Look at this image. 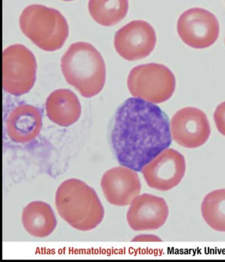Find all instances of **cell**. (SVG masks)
I'll list each match as a JSON object with an SVG mask.
<instances>
[{"label":"cell","instance_id":"1","mask_svg":"<svg viewBox=\"0 0 225 262\" xmlns=\"http://www.w3.org/2000/svg\"><path fill=\"white\" fill-rule=\"evenodd\" d=\"M111 141L118 163L142 172L171 145L169 118L152 102L129 98L118 108Z\"/></svg>","mask_w":225,"mask_h":262},{"label":"cell","instance_id":"2","mask_svg":"<svg viewBox=\"0 0 225 262\" xmlns=\"http://www.w3.org/2000/svg\"><path fill=\"white\" fill-rule=\"evenodd\" d=\"M55 204L60 217L79 231L95 229L104 217V209L97 193L81 180L63 182L57 189Z\"/></svg>","mask_w":225,"mask_h":262},{"label":"cell","instance_id":"3","mask_svg":"<svg viewBox=\"0 0 225 262\" xmlns=\"http://www.w3.org/2000/svg\"><path fill=\"white\" fill-rule=\"evenodd\" d=\"M65 80L82 96L91 98L101 93L106 81V66L100 52L89 43L70 45L61 60Z\"/></svg>","mask_w":225,"mask_h":262},{"label":"cell","instance_id":"4","mask_svg":"<svg viewBox=\"0 0 225 262\" xmlns=\"http://www.w3.org/2000/svg\"><path fill=\"white\" fill-rule=\"evenodd\" d=\"M19 26L22 33L44 51L60 49L69 36L67 20L60 11L38 4L22 11Z\"/></svg>","mask_w":225,"mask_h":262},{"label":"cell","instance_id":"5","mask_svg":"<svg viewBox=\"0 0 225 262\" xmlns=\"http://www.w3.org/2000/svg\"><path fill=\"white\" fill-rule=\"evenodd\" d=\"M127 83L132 96L159 104L172 96L176 88V79L167 66L152 63L133 68Z\"/></svg>","mask_w":225,"mask_h":262},{"label":"cell","instance_id":"6","mask_svg":"<svg viewBox=\"0 0 225 262\" xmlns=\"http://www.w3.org/2000/svg\"><path fill=\"white\" fill-rule=\"evenodd\" d=\"M36 61L30 50L13 45L3 52V89L9 94H27L35 85Z\"/></svg>","mask_w":225,"mask_h":262},{"label":"cell","instance_id":"7","mask_svg":"<svg viewBox=\"0 0 225 262\" xmlns=\"http://www.w3.org/2000/svg\"><path fill=\"white\" fill-rule=\"evenodd\" d=\"M178 35L185 44L194 49H206L219 37V21L214 14L195 8L184 12L177 23Z\"/></svg>","mask_w":225,"mask_h":262},{"label":"cell","instance_id":"8","mask_svg":"<svg viewBox=\"0 0 225 262\" xmlns=\"http://www.w3.org/2000/svg\"><path fill=\"white\" fill-rule=\"evenodd\" d=\"M186 170V160L183 155L167 148L147 164L142 172L150 188L165 192L181 183Z\"/></svg>","mask_w":225,"mask_h":262},{"label":"cell","instance_id":"9","mask_svg":"<svg viewBox=\"0 0 225 262\" xmlns=\"http://www.w3.org/2000/svg\"><path fill=\"white\" fill-rule=\"evenodd\" d=\"M170 132L172 139L181 146L195 149L208 141L211 127L204 111L194 107H186L172 118Z\"/></svg>","mask_w":225,"mask_h":262},{"label":"cell","instance_id":"10","mask_svg":"<svg viewBox=\"0 0 225 262\" xmlns=\"http://www.w3.org/2000/svg\"><path fill=\"white\" fill-rule=\"evenodd\" d=\"M156 35L153 27L142 20H133L115 34L116 51L125 60H142L153 51Z\"/></svg>","mask_w":225,"mask_h":262},{"label":"cell","instance_id":"11","mask_svg":"<svg viewBox=\"0 0 225 262\" xmlns=\"http://www.w3.org/2000/svg\"><path fill=\"white\" fill-rule=\"evenodd\" d=\"M101 186L109 204L118 207L130 205L142 190L138 173L122 165L110 168L104 173Z\"/></svg>","mask_w":225,"mask_h":262},{"label":"cell","instance_id":"12","mask_svg":"<svg viewBox=\"0 0 225 262\" xmlns=\"http://www.w3.org/2000/svg\"><path fill=\"white\" fill-rule=\"evenodd\" d=\"M169 214V207L163 198L143 193L131 203L127 222L133 231H153L165 224Z\"/></svg>","mask_w":225,"mask_h":262},{"label":"cell","instance_id":"13","mask_svg":"<svg viewBox=\"0 0 225 262\" xmlns=\"http://www.w3.org/2000/svg\"><path fill=\"white\" fill-rule=\"evenodd\" d=\"M42 126L39 110L30 104L15 107L6 120V132L13 142L26 143L39 135Z\"/></svg>","mask_w":225,"mask_h":262},{"label":"cell","instance_id":"14","mask_svg":"<svg viewBox=\"0 0 225 262\" xmlns=\"http://www.w3.org/2000/svg\"><path fill=\"white\" fill-rule=\"evenodd\" d=\"M46 113L49 119L58 126H70L80 118V102L72 91L56 90L48 97Z\"/></svg>","mask_w":225,"mask_h":262},{"label":"cell","instance_id":"15","mask_svg":"<svg viewBox=\"0 0 225 262\" xmlns=\"http://www.w3.org/2000/svg\"><path fill=\"white\" fill-rule=\"evenodd\" d=\"M21 220L24 229L36 238H45L55 230L57 220L52 207L47 203H29L22 210Z\"/></svg>","mask_w":225,"mask_h":262},{"label":"cell","instance_id":"16","mask_svg":"<svg viewBox=\"0 0 225 262\" xmlns=\"http://www.w3.org/2000/svg\"><path fill=\"white\" fill-rule=\"evenodd\" d=\"M128 0H89L88 8L93 19L102 26H115L126 17Z\"/></svg>","mask_w":225,"mask_h":262},{"label":"cell","instance_id":"17","mask_svg":"<svg viewBox=\"0 0 225 262\" xmlns=\"http://www.w3.org/2000/svg\"><path fill=\"white\" fill-rule=\"evenodd\" d=\"M201 213L211 229L225 232V189L212 191L205 197Z\"/></svg>","mask_w":225,"mask_h":262},{"label":"cell","instance_id":"18","mask_svg":"<svg viewBox=\"0 0 225 262\" xmlns=\"http://www.w3.org/2000/svg\"><path fill=\"white\" fill-rule=\"evenodd\" d=\"M213 118L218 131L225 136V102L217 107Z\"/></svg>","mask_w":225,"mask_h":262},{"label":"cell","instance_id":"19","mask_svg":"<svg viewBox=\"0 0 225 262\" xmlns=\"http://www.w3.org/2000/svg\"><path fill=\"white\" fill-rule=\"evenodd\" d=\"M132 241H136V242H146V241H161L159 237L154 235H147V234H144V235H139L134 237Z\"/></svg>","mask_w":225,"mask_h":262},{"label":"cell","instance_id":"20","mask_svg":"<svg viewBox=\"0 0 225 262\" xmlns=\"http://www.w3.org/2000/svg\"><path fill=\"white\" fill-rule=\"evenodd\" d=\"M63 1L70 2V1H73V0H63Z\"/></svg>","mask_w":225,"mask_h":262}]
</instances>
